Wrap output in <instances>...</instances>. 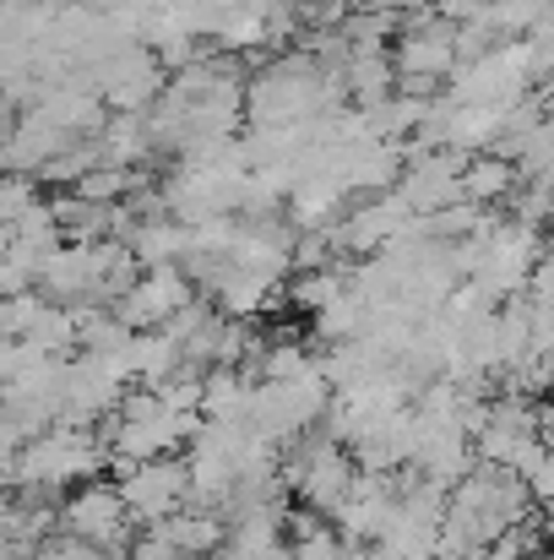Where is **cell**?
<instances>
[{
	"mask_svg": "<svg viewBox=\"0 0 554 560\" xmlns=\"http://www.w3.org/2000/svg\"><path fill=\"white\" fill-rule=\"evenodd\" d=\"M109 463V446L98 441V430H76V424H55L49 435H33L16 457V490L27 495H49V490H76L93 485Z\"/></svg>",
	"mask_w": 554,
	"mask_h": 560,
	"instance_id": "1",
	"label": "cell"
},
{
	"mask_svg": "<svg viewBox=\"0 0 554 560\" xmlns=\"http://www.w3.org/2000/svg\"><path fill=\"white\" fill-rule=\"evenodd\" d=\"M332 408V381L321 375V365L294 381H256V397H250V430L267 441V446H288V441H305Z\"/></svg>",
	"mask_w": 554,
	"mask_h": 560,
	"instance_id": "2",
	"label": "cell"
},
{
	"mask_svg": "<svg viewBox=\"0 0 554 560\" xmlns=\"http://www.w3.org/2000/svg\"><path fill=\"white\" fill-rule=\"evenodd\" d=\"M299 452L278 468L283 474V485L288 490H299V506H310V512H321V517H332L343 501H349V490H354V479H359V468H354V452L343 446V441H332V435H305V441H294Z\"/></svg>",
	"mask_w": 554,
	"mask_h": 560,
	"instance_id": "3",
	"label": "cell"
},
{
	"mask_svg": "<svg viewBox=\"0 0 554 560\" xmlns=\"http://www.w3.org/2000/svg\"><path fill=\"white\" fill-rule=\"evenodd\" d=\"M397 82L413 98H440V82L457 71V27L440 11H419L397 38Z\"/></svg>",
	"mask_w": 554,
	"mask_h": 560,
	"instance_id": "4",
	"label": "cell"
},
{
	"mask_svg": "<svg viewBox=\"0 0 554 560\" xmlns=\"http://www.w3.org/2000/svg\"><path fill=\"white\" fill-rule=\"evenodd\" d=\"M60 523H66L71 539H87V545L109 550L115 560L131 550V528H137L131 512H126V501H120V485H109V479L76 485V490L60 501Z\"/></svg>",
	"mask_w": 554,
	"mask_h": 560,
	"instance_id": "5",
	"label": "cell"
},
{
	"mask_svg": "<svg viewBox=\"0 0 554 560\" xmlns=\"http://www.w3.org/2000/svg\"><path fill=\"white\" fill-rule=\"evenodd\" d=\"M115 485H120V501H126L131 523H148V528H158L164 517H175V512L190 506V468H185V457L137 463Z\"/></svg>",
	"mask_w": 554,
	"mask_h": 560,
	"instance_id": "6",
	"label": "cell"
},
{
	"mask_svg": "<svg viewBox=\"0 0 554 560\" xmlns=\"http://www.w3.org/2000/svg\"><path fill=\"white\" fill-rule=\"evenodd\" d=\"M185 305H196V283L185 278V267H148L131 294L115 305V316L131 327V332H158L180 316Z\"/></svg>",
	"mask_w": 554,
	"mask_h": 560,
	"instance_id": "7",
	"label": "cell"
},
{
	"mask_svg": "<svg viewBox=\"0 0 554 560\" xmlns=\"http://www.w3.org/2000/svg\"><path fill=\"white\" fill-rule=\"evenodd\" d=\"M462 164H468L462 153H419V159H408V170L397 180L402 207L413 218H435V212L457 207L462 201Z\"/></svg>",
	"mask_w": 554,
	"mask_h": 560,
	"instance_id": "8",
	"label": "cell"
},
{
	"mask_svg": "<svg viewBox=\"0 0 554 560\" xmlns=\"http://www.w3.org/2000/svg\"><path fill=\"white\" fill-rule=\"evenodd\" d=\"M283 517H288V506H283V495L278 501H250V506H239L234 512V523H228V539H223V560H283L288 556V539H283Z\"/></svg>",
	"mask_w": 554,
	"mask_h": 560,
	"instance_id": "9",
	"label": "cell"
},
{
	"mask_svg": "<svg viewBox=\"0 0 554 560\" xmlns=\"http://www.w3.org/2000/svg\"><path fill=\"white\" fill-rule=\"evenodd\" d=\"M473 463H479V452H473V441L462 430H419V457H413L419 479H435V485L451 490Z\"/></svg>",
	"mask_w": 554,
	"mask_h": 560,
	"instance_id": "10",
	"label": "cell"
},
{
	"mask_svg": "<svg viewBox=\"0 0 554 560\" xmlns=\"http://www.w3.org/2000/svg\"><path fill=\"white\" fill-rule=\"evenodd\" d=\"M250 397H256V375L234 371V365H212L207 381H201V419L250 424Z\"/></svg>",
	"mask_w": 554,
	"mask_h": 560,
	"instance_id": "11",
	"label": "cell"
},
{
	"mask_svg": "<svg viewBox=\"0 0 554 560\" xmlns=\"http://www.w3.org/2000/svg\"><path fill=\"white\" fill-rule=\"evenodd\" d=\"M153 534L169 539V550H175L180 560H207L212 550H223L228 523H223L217 512H196V506H185V512H175V517H164Z\"/></svg>",
	"mask_w": 554,
	"mask_h": 560,
	"instance_id": "12",
	"label": "cell"
},
{
	"mask_svg": "<svg viewBox=\"0 0 554 560\" xmlns=\"http://www.w3.org/2000/svg\"><path fill=\"white\" fill-rule=\"evenodd\" d=\"M517 186H522V180H517V170H511L506 159H495V153H479V159H468V164H462V201H473V207L511 201V190Z\"/></svg>",
	"mask_w": 554,
	"mask_h": 560,
	"instance_id": "13",
	"label": "cell"
},
{
	"mask_svg": "<svg viewBox=\"0 0 554 560\" xmlns=\"http://www.w3.org/2000/svg\"><path fill=\"white\" fill-rule=\"evenodd\" d=\"M22 349L44 354V360H71L76 354V311H60V305H44L38 322L16 338Z\"/></svg>",
	"mask_w": 554,
	"mask_h": 560,
	"instance_id": "14",
	"label": "cell"
},
{
	"mask_svg": "<svg viewBox=\"0 0 554 560\" xmlns=\"http://www.w3.org/2000/svg\"><path fill=\"white\" fill-rule=\"evenodd\" d=\"M369 327V305L354 294V289H343L332 305H321L316 316H310V332L332 349V343H349V338H365Z\"/></svg>",
	"mask_w": 554,
	"mask_h": 560,
	"instance_id": "15",
	"label": "cell"
},
{
	"mask_svg": "<svg viewBox=\"0 0 554 560\" xmlns=\"http://www.w3.org/2000/svg\"><path fill=\"white\" fill-rule=\"evenodd\" d=\"M343 289H349V278H343L338 267H321V272H294V278H288V289H283V300H288L294 311L316 316V311H321V305H332Z\"/></svg>",
	"mask_w": 554,
	"mask_h": 560,
	"instance_id": "16",
	"label": "cell"
},
{
	"mask_svg": "<svg viewBox=\"0 0 554 560\" xmlns=\"http://www.w3.org/2000/svg\"><path fill=\"white\" fill-rule=\"evenodd\" d=\"M528 534H533L528 523L511 528V534H500L495 545H484V560H539V545H533Z\"/></svg>",
	"mask_w": 554,
	"mask_h": 560,
	"instance_id": "17",
	"label": "cell"
},
{
	"mask_svg": "<svg viewBox=\"0 0 554 560\" xmlns=\"http://www.w3.org/2000/svg\"><path fill=\"white\" fill-rule=\"evenodd\" d=\"M126 560H180V556L169 550V539H158V534H142V539H131Z\"/></svg>",
	"mask_w": 554,
	"mask_h": 560,
	"instance_id": "18",
	"label": "cell"
},
{
	"mask_svg": "<svg viewBox=\"0 0 554 560\" xmlns=\"http://www.w3.org/2000/svg\"><path fill=\"white\" fill-rule=\"evenodd\" d=\"M528 495H533L539 506H554V452L544 457V468H539V474L528 479Z\"/></svg>",
	"mask_w": 554,
	"mask_h": 560,
	"instance_id": "19",
	"label": "cell"
},
{
	"mask_svg": "<svg viewBox=\"0 0 554 560\" xmlns=\"http://www.w3.org/2000/svg\"><path fill=\"white\" fill-rule=\"evenodd\" d=\"M11 250H16V234H11V229H0V261H5Z\"/></svg>",
	"mask_w": 554,
	"mask_h": 560,
	"instance_id": "20",
	"label": "cell"
},
{
	"mask_svg": "<svg viewBox=\"0 0 554 560\" xmlns=\"http://www.w3.org/2000/svg\"><path fill=\"white\" fill-rule=\"evenodd\" d=\"M544 446H550V452H554V430H544Z\"/></svg>",
	"mask_w": 554,
	"mask_h": 560,
	"instance_id": "21",
	"label": "cell"
}]
</instances>
